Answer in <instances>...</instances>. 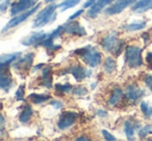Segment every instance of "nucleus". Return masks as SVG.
Here are the masks:
<instances>
[{
  "instance_id": "cd10ccee",
  "label": "nucleus",
  "mask_w": 152,
  "mask_h": 141,
  "mask_svg": "<svg viewBox=\"0 0 152 141\" xmlns=\"http://www.w3.org/2000/svg\"><path fill=\"white\" fill-rule=\"evenodd\" d=\"M55 89L58 93H61V95H63L64 93H67L69 91H71L72 89V85L67 83V84H56L55 85Z\"/></svg>"
},
{
  "instance_id": "6e6552de",
  "label": "nucleus",
  "mask_w": 152,
  "mask_h": 141,
  "mask_svg": "<svg viewBox=\"0 0 152 141\" xmlns=\"http://www.w3.org/2000/svg\"><path fill=\"white\" fill-rule=\"evenodd\" d=\"M38 0H18L14 2L11 7V15L16 16L17 14L23 13L25 11H28L37 3Z\"/></svg>"
},
{
  "instance_id": "f257e3e1",
  "label": "nucleus",
  "mask_w": 152,
  "mask_h": 141,
  "mask_svg": "<svg viewBox=\"0 0 152 141\" xmlns=\"http://www.w3.org/2000/svg\"><path fill=\"white\" fill-rule=\"evenodd\" d=\"M56 4H52L50 3L49 5H47L44 9L40 12V13L37 15L36 19L32 24V27L34 28H41L43 26H45L48 23H52L55 19H56V12L55 9H57Z\"/></svg>"
},
{
  "instance_id": "2eb2a0df",
  "label": "nucleus",
  "mask_w": 152,
  "mask_h": 141,
  "mask_svg": "<svg viewBox=\"0 0 152 141\" xmlns=\"http://www.w3.org/2000/svg\"><path fill=\"white\" fill-rule=\"evenodd\" d=\"M114 1L115 0H97L95 4L92 5V7H90L89 11H88V13H87L88 17L95 18L96 16L104 9V7H107L108 4H110V3L114 2Z\"/></svg>"
},
{
  "instance_id": "393cba45",
  "label": "nucleus",
  "mask_w": 152,
  "mask_h": 141,
  "mask_svg": "<svg viewBox=\"0 0 152 141\" xmlns=\"http://www.w3.org/2000/svg\"><path fill=\"white\" fill-rule=\"evenodd\" d=\"M80 2V0H65L63 2H61L59 4H57V7L61 9V12H65L66 9L74 7Z\"/></svg>"
},
{
  "instance_id": "dca6fc26",
  "label": "nucleus",
  "mask_w": 152,
  "mask_h": 141,
  "mask_svg": "<svg viewBox=\"0 0 152 141\" xmlns=\"http://www.w3.org/2000/svg\"><path fill=\"white\" fill-rule=\"evenodd\" d=\"M13 85V79L9 75V73L5 72V67L1 69V74H0V87L4 91H9Z\"/></svg>"
},
{
  "instance_id": "0eeeda50",
  "label": "nucleus",
  "mask_w": 152,
  "mask_h": 141,
  "mask_svg": "<svg viewBox=\"0 0 152 141\" xmlns=\"http://www.w3.org/2000/svg\"><path fill=\"white\" fill-rule=\"evenodd\" d=\"M34 55L32 53H27L25 56H23L22 58L17 59L16 62L14 63V67L16 69L18 73L20 74H24L29 69V67H31L32 61H34Z\"/></svg>"
},
{
  "instance_id": "b1692460",
  "label": "nucleus",
  "mask_w": 152,
  "mask_h": 141,
  "mask_svg": "<svg viewBox=\"0 0 152 141\" xmlns=\"http://www.w3.org/2000/svg\"><path fill=\"white\" fill-rule=\"evenodd\" d=\"M103 67L105 69V72L108 73V74H112L116 71L117 69V62L114 58L112 57H107L104 61V64H103Z\"/></svg>"
},
{
  "instance_id": "412c9836",
  "label": "nucleus",
  "mask_w": 152,
  "mask_h": 141,
  "mask_svg": "<svg viewBox=\"0 0 152 141\" xmlns=\"http://www.w3.org/2000/svg\"><path fill=\"white\" fill-rule=\"evenodd\" d=\"M124 131L125 134H126V137L128 140H132L133 136H134V131H135V124H133L130 120H126L124 124Z\"/></svg>"
},
{
  "instance_id": "1a4fd4ad",
  "label": "nucleus",
  "mask_w": 152,
  "mask_h": 141,
  "mask_svg": "<svg viewBox=\"0 0 152 141\" xmlns=\"http://www.w3.org/2000/svg\"><path fill=\"white\" fill-rule=\"evenodd\" d=\"M78 115L75 112L72 111H66L64 113L61 114L59 116V120L57 122V126L61 130H65V129L70 128L71 126H73L75 120L77 119Z\"/></svg>"
},
{
  "instance_id": "f704fd0d",
  "label": "nucleus",
  "mask_w": 152,
  "mask_h": 141,
  "mask_svg": "<svg viewBox=\"0 0 152 141\" xmlns=\"http://www.w3.org/2000/svg\"><path fill=\"white\" fill-rule=\"evenodd\" d=\"M50 104L54 107V109H61V107H63V104L59 101H51Z\"/></svg>"
},
{
  "instance_id": "9b49d317",
  "label": "nucleus",
  "mask_w": 152,
  "mask_h": 141,
  "mask_svg": "<svg viewBox=\"0 0 152 141\" xmlns=\"http://www.w3.org/2000/svg\"><path fill=\"white\" fill-rule=\"evenodd\" d=\"M66 73H69L72 76L74 77L77 82H81V81L85 80L87 77L91 76L92 72L91 71H88L85 67H80V65H74V67H71L66 71Z\"/></svg>"
},
{
  "instance_id": "a19ab883",
  "label": "nucleus",
  "mask_w": 152,
  "mask_h": 141,
  "mask_svg": "<svg viewBox=\"0 0 152 141\" xmlns=\"http://www.w3.org/2000/svg\"><path fill=\"white\" fill-rule=\"evenodd\" d=\"M53 1H54V0H45V2L46 3H52Z\"/></svg>"
},
{
  "instance_id": "f8f14e48",
  "label": "nucleus",
  "mask_w": 152,
  "mask_h": 141,
  "mask_svg": "<svg viewBox=\"0 0 152 141\" xmlns=\"http://www.w3.org/2000/svg\"><path fill=\"white\" fill-rule=\"evenodd\" d=\"M47 36H48V34L45 33V32H36V33L22 40L21 43L24 46H42L43 42L46 40Z\"/></svg>"
},
{
  "instance_id": "c756f323",
  "label": "nucleus",
  "mask_w": 152,
  "mask_h": 141,
  "mask_svg": "<svg viewBox=\"0 0 152 141\" xmlns=\"http://www.w3.org/2000/svg\"><path fill=\"white\" fill-rule=\"evenodd\" d=\"M25 87H24V85H20L19 88H18V90L16 91V95H15V99L17 100V101H22V100L24 99V95H25Z\"/></svg>"
},
{
  "instance_id": "a878e982",
  "label": "nucleus",
  "mask_w": 152,
  "mask_h": 141,
  "mask_svg": "<svg viewBox=\"0 0 152 141\" xmlns=\"http://www.w3.org/2000/svg\"><path fill=\"white\" fill-rule=\"evenodd\" d=\"M146 27V22H134V23H130L128 25H125L124 29L126 31H137V30H141Z\"/></svg>"
},
{
  "instance_id": "4468645a",
  "label": "nucleus",
  "mask_w": 152,
  "mask_h": 141,
  "mask_svg": "<svg viewBox=\"0 0 152 141\" xmlns=\"http://www.w3.org/2000/svg\"><path fill=\"white\" fill-rule=\"evenodd\" d=\"M144 93H145V91L140 88L137 85L131 84V85H129V86H127L126 93H125V95H126V98L129 101L134 103V102L139 101V100L143 97Z\"/></svg>"
},
{
  "instance_id": "79ce46f5",
  "label": "nucleus",
  "mask_w": 152,
  "mask_h": 141,
  "mask_svg": "<svg viewBox=\"0 0 152 141\" xmlns=\"http://www.w3.org/2000/svg\"><path fill=\"white\" fill-rule=\"evenodd\" d=\"M129 1H130L131 3H133V2H134V0H129Z\"/></svg>"
},
{
  "instance_id": "39448f33",
  "label": "nucleus",
  "mask_w": 152,
  "mask_h": 141,
  "mask_svg": "<svg viewBox=\"0 0 152 141\" xmlns=\"http://www.w3.org/2000/svg\"><path fill=\"white\" fill-rule=\"evenodd\" d=\"M39 7H40V4H37V5H34V7H31V9H28V11L23 12V13H22L21 15L16 16V17H14L13 19L10 20L9 23H7V25H5L4 27H3L2 32L7 31V30H10V29H12V28L16 27V26H18V25H19V24L23 23V22L25 21V20H27L28 18L30 17V16L34 15V14L36 13L37 11H38Z\"/></svg>"
},
{
  "instance_id": "20e7f679",
  "label": "nucleus",
  "mask_w": 152,
  "mask_h": 141,
  "mask_svg": "<svg viewBox=\"0 0 152 141\" xmlns=\"http://www.w3.org/2000/svg\"><path fill=\"white\" fill-rule=\"evenodd\" d=\"M123 45H124V42L119 40L118 36H117V34L115 33V32L104 36L101 42L102 48L105 51H107V52L113 53L114 55L120 54V52L122 51Z\"/></svg>"
},
{
  "instance_id": "4be33fe9",
  "label": "nucleus",
  "mask_w": 152,
  "mask_h": 141,
  "mask_svg": "<svg viewBox=\"0 0 152 141\" xmlns=\"http://www.w3.org/2000/svg\"><path fill=\"white\" fill-rule=\"evenodd\" d=\"M122 98H123V91L121 90L120 88H115L114 91L112 93V95H110V98L108 104L112 106L117 105V104L121 101Z\"/></svg>"
},
{
  "instance_id": "9d476101",
  "label": "nucleus",
  "mask_w": 152,
  "mask_h": 141,
  "mask_svg": "<svg viewBox=\"0 0 152 141\" xmlns=\"http://www.w3.org/2000/svg\"><path fill=\"white\" fill-rule=\"evenodd\" d=\"M64 31L67 32L68 34H71V35H76V36H83L87 34L86 29L78 23L77 21H69L63 25Z\"/></svg>"
},
{
  "instance_id": "e433bc0d",
  "label": "nucleus",
  "mask_w": 152,
  "mask_h": 141,
  "mask_svg": "<svg viewBox=\"0 0 152 141\" xmlns=\"http://www.w3.org/2000/svg\"><path fill=\"white\" fill-rule=\"evenodd\" d=\"M96 1H97V0H88L87 2L83 4V7H85V9H86V7H91L93 4H95Z\"/></svg>"
},
{
  "instance_id": "aec40b11",
  "label": "nucleus",
  "mask_w": 152,
  "mask_h": 141,
  "mask_svg": "<svg viewBox=\"0 0 152 141\" xmlns=\"http://www.w3.org/2000/svg\"><path fill=\"white\" fill-rule=\"evenodd\" d=\"M32 113H34V112H32L31 107H30L29 105H26L25 107H24V109L22 110L21 114H20L19 120L22 122V124H26V122H28L30 119H31Z\"/></svg>"
},
{
  "instance_id": "423d86ee",
  "label": "nucleus",
  "mask_w": 152,
  "mask_h": 141,
  "mask_svg": "<svg viewBox=\"0 0 152 141\" xmlns=\"http://www.w3.org/2000/svg\"><path fill=\"white\" fill-rule=\"evenodd\" d=\"M63 32H65L64 31L63 26L57 27L56 29L53 30L51 33L48 34V36L46 38V40L43 42L42 46L45 47V48H46L48 51H50V52H53V51H56V50H58V49H61V46H59V45L54 44V40L58 38V36H61Z\"/></svg>"
},
{
  "instance_id": "f03ea898",
  "label": "nucleus",
  "mask_w": 152,
  "mask_h": 141,
  "mask_svg": "<svg viewBox=\"0 0 152 141\" xmlns=\"http://www.w3.org/2000/svg\"><path fill=\"white\" fill-rule=\"evenodd\" d=\"M125 62L130 69H137L143 64L142 49L137 46H128L125 51Z\"/></svg>"
},
{
  "instance_id": "473e14b6",
  "label": "nucleus",
  "mask_w": 152,
  "mask_h": 141,
  "mask_svg": "<svg viewBox=\"0 0 152 141\" xmlns=\"http://www.w3.org/2000/svg\"><path fill=\"white\" fill-rule=\"evenodd\" d=\"M144 81H145V84L148 86V88L152 91V75H147Z\"/></svg>"
},
{
  "instance_id": "6ab92c4d",
  "label": "nucleus",
  "mask_w": 152,
  "mask_h": 141,
  "mask_svg": "<svg viewBox=\"0 0 152 141\" xmlns=\"http://www.w3.org/2000/svg\"><path fill=\"white\" fill-rule=\"evenodd\" d=\"M43 86L50 88L52 86V75H51L50 67H45L42 71V83Z\"/></svg>"
},
{
  "instance_id": "f3484780",
  "label": "nucleus",
  "mask_w": 152,
  "mask_h": 141,
  "mask_svg": "<svg viewBox=\"0 0 152 141\" xmlns=\"http://www.w3.org/2000/svg\"><path fill=\"white\" fill-rule=\"evenodd\" d=\"M149 9H152V0H137L132 5V12L137 14L145 13Z\"/></svg>"
},
{
  "instance_id": "c9c22d12",
  "label": "nucleus",
  "mask_w": 152,
  "mask_h": 141,
  "mask_svg": "<svg viewBox=\"0 0 152 141\" xmlns=\"http://www.w3.org/2000/svg\"><path fill=\"white\" fill-rule=\"evenodd\" d=\"M9 2H10V0H5V1L2 0V3H1V5H0V9H1L2 13H4V12L7 11V7H9Z\"/></svg>"
},
{
  "instance_id": "72a5a7b5",
  "label": "nucleus",
  "mask_w": 152,
  "mask_h": 141,
  "mask_svg": "<svg viewBox=\"0 0 152 141\" xmlns=\"http://www.w3.org/2000/svg\"><path fill=\"white\" fill-rule=\"evenodd\" d=\"M83 12H85V11H83V9H79V11H77L75 14H73V15H72V16H70V17H69V21H72V20L76 19V18H78L79 16H80L81 14L83 13Z\"/></svg>"
},
{
  "instance_id": "ea45409f",
  "label": "nucleus",
  "mask_w": 152,
  "mask_h": 141,
  "mask_svg": "<svg viewBox=\"0 0 152 141\" xmlns=\"http://www.w3.org/2000/svg\"><path fill=\"white\" fill-rule=\"evenodd\" d=\"M76 140H90V139L87 137H78V138H76Z\"/></svg>"
},
{
  "instance_id": "ddd939ff",
  "label": "nucleus",
  "mask_w": 152,
  "mask_h": 141,
  "mask_svg": "<svg viewBox=\"0 0 152 141\" xmlns=\"http://www.w3.org/2000/svg\"><path fill=\"white\" fill-rule=\"evenodd\" d=\"M129 4H131L129 0H117L114 4L110 5L107 9H105V14L110 16L118 15V14L122 13Z\"/></svg>"
},
{
  "instance_id": "bb28decb",
  "label": "nucleus",
  "mask_w": 152,
  "mask_h": 141,
  "mask_svg": "<svg viewBox=\"0 0 152 141\" xmlns=\"http://www.w3.org/2000/svg\"><path fill=\"white\" fill-rule=\"evenodd\" d=\"M141 110L146 118H150L152 116V107L145 101L141 102Z\"/></svg>"
},
{
  "instance_id": "c85d7f7f",
  "label": "nucleus",
  "mask_w": 152,
  "mask_h": 141,
  "mask_svg": "<svg viewBox=\"0 0 152 141\" xmlns=\"http://www.w3.org/2000/svg\"><path fill=\"white\" fill-rule=\"evenodd\" d=\"M149 134H152V126L144 127V128H142L139 132V136L141 137V138H144V137H146Z\"/></svg>"
},
{
  "instance_id": "2f4dec72",
  "label": "nucleus",
  "mask_w": 152,
  "mask_h": 141,
  "mask_svg": "<svg viewBox=\"0 0 152 141\" xmlns=\"http://www.w3.org/2000/svg\"><path fill=\"white\" fill-rule=\"evenodd\" d=\"M102 135L104 136V139H105V140H108V141H115L116 140V138H115V137L113 136L110 132H107V131H105V130L102 131Z\"/></svg>"
},
{
  "instance_id": "7ed1b4c3",
  "label": "nucleus",
  "mask_w": 152,
  "mask_h": 141,
  "mask_svg": "<svg viewBox=\"0 0 152 141\" xmlns=\"http://www.w3.org/2000/svg\"><path fill=\"white\" fill-rule=\"evenodd\" d=\"M75 53L76 54H80L83 61L91 67H97L100 63V61H101V54L97 50H95V48H93L91 46H87L85 48L78 49V50L75 51Z\"/></svg>"
},
{
  "instance_id": "58836bf2",
  "label": "nucleus",
  "mask_w": 152,
  "mask_h": 141,
  "mask_svg": "<svg viewBox=\"0 0 152 141\" xmlns=\"http://www.w3.org/2000/svg\"><path fill=\"white\" fill-rule=\"evenodd\" d=\"M147 61L150 65H152V53H148L147 54Z\"/></svg>"
},
{
  "instance_id": "4c0bfd02",
  "label": "nucleus",
  "mask_w": 152,
  "mask_h": 141,
  "mask_svg": "<svg viewBox=\"0 0 152 141\" xmlns=\"http://www.w3.org/2000/svg\"><path fill=\"white\" fill-rule=\"evenodd\" d=\"M97 114H98V116H100V117H105V116H107V112H105L104 110H98Z\"/></svg>"
},
{
  "instance_id": "a211bd4d",
  "label": "nucleus",
  "mask_w": 152,
  "mask_h": 141,
  "mask_svg": "<svg viewBox=\"0 0 152 141\" xmlns=\"http://www.w3.org/2000/svg\"><path fill=\"white\" fill-rule=\"evenodd\" d=\"M21 56V53H12V54H2L0 57V69L5 67L13 61H16L19 57Z\"/></svg>"
},
{
  "instance_id": "5701e85b",
  "label": "nucleus",
  "mask_w": 152,
  "mask_h": 141,
  "mask_svg": "<svg viewBox=\"0 0 152 141\" xmlns=\"http://www.w3.org/2000/svg\"><path fill=\"white\" fill-rule=\"evenodd\" d=\"M49 99H50V95H46V93H43V95H40V93H31V95H29V100L34 104L44 103V102L48 101Z\"/></svg>"
},
{
  "instance_id": "7c9ffc66",
  "label": "nucleus",
  "mask_w": 152,
  "mask_h": 141,
  "mask_svg": "<svg viewBox=\"0 0 152 141\" xmlns=\"http://www.w3.org/2000/svg\"><path fill=\"white\" fill-rule=\"evenodd\" d=\"M73 93L76 95H86L88 93V89L83 86H76L73 90Z\"/></svg>"
}]
</instances>
